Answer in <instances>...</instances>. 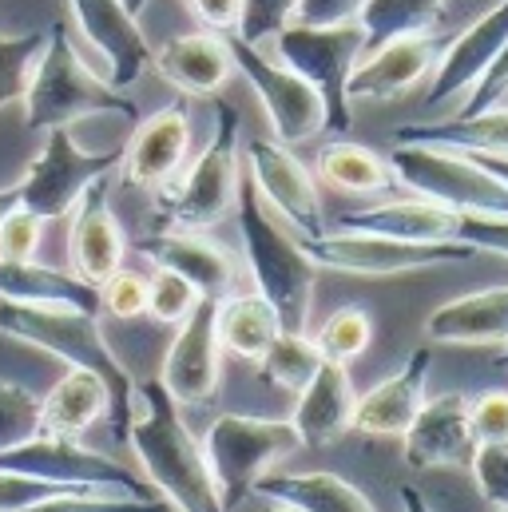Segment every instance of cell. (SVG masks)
I'll use <instances>...</instances> for the list:
<instances>
[{
	"mask_svg": "<svg viewBox=\"0 0 508 512\" xmlns=\"http://www.w3.org/2000/svg\"><path fill=\"white\" fill-rule=\"evenodd\" d=\"M124 441L135 449L147 485L163 493L171 512H227L203 457V441H195L175 397L159 385V378L135 385Z\"/></svg>",
	"mask_w": 508,
	"mask_h": 512,
	"instance_id": "cell-1",
	"label": "cell"
},
{
	"mask_svg": "<svg viewBox=\"0 0 508 512\" xmlns=\"http://www.w3.org/2000/svg\"><path fill=\"white\" fill-rule=\"evenodd\" d=\"M0 334L36 346L68 366L92 370L100 374L112 405H108V421L112 433L124 441L127 421H131V405H135V382L124 370V362L116 358V350L108 346L104 330H100V314H84V310H64V306H16V302H0Z\"/></svg>",
	"mask_w": 508,
	"mask_h": 512,
	"instance_id": "cell-2",
	"label": "cell"
},
{
	"mask_svg": "<svg viewBox=\"0 0 508 512\" xmlns=\"http://www.w3.org/2000/svg\"><path fill=\"white\" fill-rule=\"evenodd\" d=\"M235 215H239V239H243V255H247L258 294L274 306L282 330L306 334L310 306H314V286H318V266L310 262L298 239H290L266 215L251 179L239 183Z\"/></svg>",
	"mask_w": 508,
	"mask_h": 512,
	"instance_id": "cell-3",
	"label": "cell"
},
{
	"mask_svg": "<svg viewBox=\"0 0 508 512\" xmlns=\"http://www.w3.org/2000/svg\"><path fill=\"white\" fill-rule=\"evenodd\" d=\"M20 104H24V128L28 131L68 128V124H76L84 116H100V112H116V116L135 120V104L80 60L64 24H52L44 32V48L28 72V88H24Z\"/></svg>",
	"mask_w": 508,
	"mask_h": 512,
	"instance_id": "cell-4",
	"label": "cell"
},
{
	"mask_svg": "<svg viewBox=\"0 0 508 512\" xmlns=\"http://www.w3.org/2000/svg\"><path fill=\"white\" fill-rule=\"evenodd\" d=\"M385 163L393 171V183L445 211L508 215V187L465 151L429 147V143H393Z\"/></svg>",
	"mask_w": 508,
	"mask_h": 512,
	"instance_id": "cell-5",
	"label": "cell"
},
{
	"mask_svg": "<svg viewBox=\"0 0 508 512\" xmlns=\"http://www.w3.org/2000/svg\"><path fill=\"white\" fill-rule=\"evenodd\" d=\"M274 52L322 96L326 131L346 135L354 124L346 84H350V72L358 68V60L366 56L362 24L358 20H350V24H298V20H290L274 36Z\"/></svg>",
	"mask_w": 508,
	"mask_h": 512,
	"instance_id": "cell-6",
	"label": "cell"
},
{
	"mask_svg": "<svg viewBox=\"0 0 508 512\" xmlns=\"http://www.w3.org/2000/svg\"><path fill=\"white\" fill-rule=\"evenodd\" d=\"M239 183H243V171H239V112L231 104H219L211 143L199 151V159L183 171V179L159 203L163 227H179V231L215 227L223 215L235 211Z\"/></svg>",
	"mask_w": 508,
	"mask_h": 512,
	"instance_id": "cell-7",
	"label": "cell"
},
{
	"mask_svg": "<svg viewBox=\"0 0 508 512\" xmlns=\"http://www.w3.org/2000/svg\"><path fill=\"white\" fill-rule=\"evenodd\" d=\"M294 449H302L290 421L278 417H251V413H223L211 421L203 437V457L219 485L227 509L243 505L254 485Z\"/></svg>",
	"mask_w": 508,
	"mask_h": 512,
	"instance_id": "cell-8",
	"label": "cell"
},
{
	"mask_svg": "<svg viewBox=\"0 0 508 512\" xmlns=\"http://www.w3.org/2000/svg\"><path fill=\"white\" fill-rule=\"evenodd\" d=\"M120 155H124V147L120 151H84L68 128H48L44 147L28 163L24 179L16 183V199L24 211H32L44 223L64 219L96 179H104L120 167Z\"/></svg>",
	"mask_w": 508,
	"mask_h": 512,
	"instance_id": "cell-9",
	"label": "cell"
},
{
	"mask_svg": "<svg viewBox=\"0 0 508 512\" xmlns=\"http://www.w3.org/2000/svg\"><path fill=\"white\" fill-rule=\"evenodd\" d=\"M235 72H243V80L251 84V92L258 96L274 139L286 147H298L306 139H314L318 131H326V108L322 96L278 56H266L262 44H247L235 32H223Z\"/></svg>",
	"mask_w": 508,
	"mask_h": 512,
	"instance_id": "cell-10",
	"label": "cell"
},
{
	"mask_svg": "<svg viewBox=\"0 0 508 512\" xmlns=\"http://www.w3.org/2000/svg\"><path fill=\"white\" fill-rule=\"evenodd\" d=\"M298 243L318 270H338V274H358V278L417 274V270L469 262L477 255L461 243H401V239H381V235H362V231H322Z\"/></svg>",
	"mask_w": 508,
	"mask_h": 512,
	"instance_id": "cell-11",
	"label": "cell"
},
{
	"mask_svg": "<svg viewBox=\"0 0 508 512\" xmlns=\"http://www.w3.org/2000/svg\"><path fill=\"white\" fill-rule=\"evenodd\" d=\"M0 473H20V477H40V481H60V485H80V489H112L127 497H151L147 481L127 473L120 461L84 449L80 441H60V437H32L24 445L0 449Z\"/></svg>",
	"mask_w": 508,
	"mask_h": 512,
	"instance_id": "cell-12",
	"label": "cell"
},
{
	"mask_svg": "<svg viewBox=\"0 0 508 512\" xmlns=\"http://www.w3.org/2000/svg\"><path fill=\"white\" fill-rule=\"evenodd\" d=\"M243 159H247V179L254 183L258 199H266L298 231V239H314V235L326 231L314 175L302 167L298 155H290L286 143H278V139H251Z\"/></svg>",
	"mask_w": 508,
	"mask_h": 512,
	"instance_id": "cell-13",
	"label": "cell"
},
{
	"mask_svg": "<svg viewBox=\"0 0 508 512\" xmlns=\"http://www.w3.org/2000/svg\"><path fill=\"white\" fill-rule=\"evenodd\" d=\"M215 314H219V298H199V306L179 322V334L167 346L159 385L175 397V405H207L219 389L223 346H219Z\"/></svg>",
	"mask_w": 508,
	"mask_h": 512,
	"instance_id": "cell-14",
	"label": "cell"
},
{
	"mask_svg": "<svg viewBox=\"0 0 508 512\" xmlns=\"http://www.w3.org/2000/svg\"><path fill=\"white\" fill-rule=\"evenodd\" d=\"M187 151H191V116L183 104H167L147 120H139V128L131 131L120 155L124 183L143 191H167L183 171Z\"/></svg>",
	"mask_w": 508,
	"mask_h": 512,
	"instance_id": "cell-15",
	"label": "cell"
},
{
	"mask_svg": "<svg viewBox=\"0 0 508 512\" xmlns=\"http://www.w3.org/2000/svg\"><path fill=\"white\" fill-rule=\"evenodd\" d=\"M401 441H405L409 469H469V457L477 449L473 421H469V397L441 393L433 401H421Z\"/></svg>",
	"mask_w": 508,
	"mask_h": 512,
	"instance_id": "cell-16",
	"label": "cell"
},
{
	"mask_svg": "<svg viewBox=\"0 0 508 512\" xmlns=\"http://www.w3.org/2000/svg\"><path fill=\"white\" fill-rule=\"evenodd\" d=\"M72 227H68V258H72V274L84 278L88 286L108 282L127 255V235L108 203V175L96 179L76 207L68 211Z\"/></svg>",
	"mask_w": 508,
	"mask_h": 512,
	"instance_id": "cell-17",
	"label": "cell"
},
{
	"mask_svg": "<svg viewBox=\"0 0 508 512\" xmlns=\"http://www.w3.org/2000/svg\"><path fill=\"white\" fill-rule=\"evenodd\" d=\"M68 8L92 48H100V56L108 60V84L116 92H127L143 76V68H151L155 52L135 12H127L124 0H68Z\"/></svg>",
	"mask_w": 508,
	"mask_h": 512,
	"instance_id": "cell-18",
	"label": "cell"
},
{
	"mask_svg": "<svg viewBox=\"0 0 508 512\" xmlns=\"http://www.w3.org/2000/svg\"><path fill=\"white\" fill-rule=\"evenodd\" d=\"M441 48H445V36H437V32H409V36L385 40L366 60H358V68L350 72V84H346L350 104L354 100H397V96H405L413 84H421L429 76Z\"/></svg>",
	"mask_w": 508,
	"mask_h": 512,
	"instance_id": "cell-19",
	"label": "cell"
},
{
	"mask_svg": "<svg viewBox=\"0 0 508 512\" xmlns=\"http://www.w3.org/2000/svg\"><path fill=\"white\" fill-rule=\"evenodd\" d=\"M508 40V0L493 4L485 16H477L461 36H453L441 56H437V76L425 92V112L449 104L453 96L469 92L481 72L493 64V56L501 52V44Z\"/></svg>",
	"mask_w": 508,
	"mask_h": 512,
	"instance_id": "cell-20",
	"label": "cell"
},
{
	"mask_svg": "<svg viewBox=\"0 0 508 512\" xmlns=\"http://www.w3.org/2000/svg\"><path fill=\"white\" fill-rule=\"evenodd\" d=\"M151 68L183 96L211 100L227 88L235 60H231L227 36L207 28V32H183V36H171L167 44H159L151 52Z\"/></svg>",
	"mask_w": 508,
	"mask_h": 512,
	"instance_id": "cell-21",
	"label": "cell"
},
{
	"mask_svg": "<svg viewBox=\"0 0 508 512\" xmlns=\"http://www.w3.org/2000/svg\"><path fill=\"white\" fill-rule=\"evenodd\" d=\"M429 366H433V350L429 346L413 350L397 374H389L385 382H378L370 393H362L354 401L350 429L366 433V437H401L425 401Z\"/></svg>",
	"mask_w": 508,
	"mask_h": 512,
	"instance_id": "cell-22",
	"label": "cell"
},
{
	"mask_svg": "<svg viewBox=\"0 0 508 512\" xmlns=\"http://www.w3.org/2000/svg\"><path fill=\"white\" fill-rule=\"evenodd\" d=\"M135 251L151 258L163 270H175L179 278H187L203 298H227L231 282H235V262L231 255L203 239L199 231H179V227H163L159 235H147L135 243Z\"/></svg>",
	"mask_w": 508,
	"mask_h": 512,
	"instance_id": "cell-23",
	"label": "cell"
},
{
	"mask_svg": "<svg viewBox=\"0 0 508 512\" xmlns=\"http://www.w3.org/2000/svg\"><path fill=\"white\" fill-rule=\"evenodd\" d=\"M425 338L437 346H501L508 342V282L441 302L425 318Z\"/></svg>",
	"mask_w": 508,
	"mask_h": 512,
	"instance_id": "cell-24",
	"label": "cell"
},
{
	"mask_svg": "<svg viewBox=\"0 0 508 512\" xmlns=\"http://www.w3.org/2000/svg\"><path fill=\"white\" fill-rule=\"evenodd\" d=\"M457 219H461L457 211H445L421 195H409V199H389V203L346 211L334 223V231H362V235L401 239V243H453Z\"/></svg>",
	"mask_w": 508,
	"mask_h": 512,
	"instance_id": "cell-25",
	"label": "cell"
},
{
	"mask_svg": "<svg viewBox=\"0 0 508 512\" xmlns=\"http://www.w3.org/2000/svg\"><path fill=\"white\" fill-rule=\"evenodd\" d=\"M354 401H358V393H354V382H350V366L322 362L318 374L298 393V409L290 417L302 449H326V445H334L350 429Z\"/></svg>",
	"mask_w": 508,
	"mask_h": 512,
	"instance_id": "cell-26",
	"label": "cell"
},
{
	"mask_svg": "<svg viewBox=\"0 0 508 512\" xmlns=\"http://www.w3.org/2000/svg\"><path fill=\"white\" fill-rule=\"evenodd\" d=\"M112 393L100 374L68 366V374L40 397V433L60 441H80L100 417H108Z\"/></svg>",
	"mask_w": 508,
	"mask_h": 512,
	"instance_id": "cell-27",
	"label": "cell"
},
{
	"mask_svg": "<svg viewBox=\"0 0 508 512\" xmlns=\"http://www.w3.org/2000/svg\"><path fill=\"white\" fill-rule=\"evenodd\" d=\"M0 302L16 306H64L100 314V290L68 270H52L36 258L28 262H4L0 258Z\"/></svg>",
	"mask_w": 508,
	"mask_h": 512,
	"instance_id": "cell-28",
	"label": "cell"
},
{
	"mask_svg": "<svg viewBox=\"0 0 508 512\" xmlns=\"http://www.w3.org/2000/svg\"><path fill=\"white\" fill-rule=\"evenodd\" d=\"M393 143H429L465 155H508V104H493L473 116L425 120L393 131Z\"/></svg>",
	"mask_w": 508,
	"mask_h": 512,
	"instance_id": "cell-29",
	"label": "cell"
},
{
	"mask_svg": "<svg viewBox=\"0 0 508 512\" xmlns=\"http://www.w3.org/2000/svg\"><path fill=\"white\" fill-rule=\"evenodd\" d=\"M254 493L262 501H282L298 512H374L366 493L338 473H266Z\"/></svg>",
	"mask_w": 508,
	"mask_h": 512,
	"instance_id": "cell-30",
	"label": "cell"
},
{
	"mask_svg": "<svg viewBox=\"0 0 508 512\" xmlns=\"http://www.w3.org/2000/svg\"><path fill=\"white\" fill-rule=\"evenodd\" d=\"M215 330H219V346L227 354H235L243 362H258L266 354V346L282 334V322H278L274 306L254 290V294L219 298Z\"/></svg>",
	"mask_w": 508,
	"mask_h": 512,
	"instance_id": "cell-31",
	"label": "cell"
},
{
	"mask_svg": "<svg viewBox=\"0 0 508 512\" xmlns=\"http://www.w3.org/2000/svg\"><path fill=\"white\" fill-rule=\"evenodd\" d=\"M318 171L330 187L350 191V195H381L393 187V171L378 151L362 147V143H330L318 155Z\"/></svg>",
	"mask_w": 508,
	"mask_h": 512,
	"instance_id": "cell-32",
	"label": "cell"
},
{
	"mask_svg": "<svg viewBox=\"0 0 508 512\" xmlns=\"http://www.w3.org/2000/svg\"><path fill=\"white\" fill-rule=\"evenodd\" d=\"M445 0H366L358 24L366 32V52L381 48L393 36H409V32H429L437 24Z\"/></svg>",
	"mask_w": 508,
	"mask_h": 512,
	"instance_id": "cell-33",
	"label": "cell"
},
{
	"mask_svg": "<svg viewBox=\"0 0 508 512\" xmlns=\"http://www.w3.org/2000/svg\"><path fill=\"white\" fill-rule=\"evenodd\" d=\"M254 366H258L262 382H270L274 389H286V393H302V389H306V382L318 374V366H322V354H318L314 338L282 330V334H278V338L266 346V354H262Z\"/></svg>",
	"mask_w": 508,
	"mask_h": 512,
	"instance_id": "cell-34",
	"label": "cell"
},
{
	"mask_svg": "<svg viewBox=\"0 0 508 512\" xmlns=\"http://www.w3.org/2000/svg\"><path fill=\"white\" fill-rule=\"evenodd\" d=\"M370 342H374V318H370L362 306H342V310H334V314L322 322L318 338H314L322 362H338V366H350L354 358H362V354L370 350Z\"/></svg>",
	"mask_w": 508,
	"mask_h": 512,
	"instance_id": "cell-35",
	"label": "cell"
},
{
	"mask_svg": "<svg viewBox=\"0 0 508 512\" xmlns=\"http://www.w3.org/2000/svg\"><path fill=\"white\" fill-rule=\"evenodd\" d=\"M20 512H171V505H163L155 497L112 493V489H68V493H56V497Z\"/></svg>",
	"mask_w": 508,
	"mask_h": 512,
	"instance_id": "cell-36",
	"label": "cell"
},
{
	"mask_svg": "<svg viewBox=\"0 0 508 512\" xmlns=\"http://www.w3.org/2000/svg\"><path fill=\"white\" fill-rule=\"evenodd\" d=\"M40 437V397L32 389L0 378V449Z\"/></svg>",
	"mask_w": 508,
	"mask_h": 512,
	"instance_id": "cell-37",
	"label": "cell"
},
{
	"mask_svg": "<svg viewBox=\"0 0 508 512\" xmlns=\"http://www.w3.org/2000/svg\"><path fill=\"white\" fill-rule=\"evenodd\" d=\"M44 48V32H24V36H0V112L16 104L28 88V72Z\"/></svg>",
	"mask_w": 508,
	"mask_h": 512,
	"instance_id": "cell-38",
	"label": "cell"
},
{
	"mask_svg": "<svg viewBox=\"0 0 508 512\" xmlns=\"http://www.w3.org/2000/svg\"><path fill=\"white\" fill-rule=\"evenodd\" d=\"M199 290L187 282V278H179L175 270H155L151 278H147V314L155 318V322H163V326H179L195 306H199Z\"/></svg>",
	"mask_w": 508,
	"mask_h": 512,
	"instance_id": "cell-39",
	"label": "cell"
},
{
	"mask_svg": "<svg viewBox=\"0 0 508 512\" xmlns=\"http://www.w3.org/2000/svg\"><path fill=\"white\" fill-rule=\"evenodd\" d=\"M469 473L477 493L493 505V509H508V441H485L473 449L469 457Z\"/></svg>",
	"mask_w": 508,
	"mask_h": 512,
	"instance_id": "cell-40",
	"label": "cell"
},
{
	"mask_svg": "<svg viewBox=\"0 0 508 512\" xmlns=\"http://www.w3.org/2000/svg\"><path fill=\"white\" fill-rule=\"evenodd\" d=\"M294 8H298V0H243L235 36L247 44H266L294 20Z\"/></svg>",
	"mask_w": 508,
	"mask_h": 512,
	"instance_id": "cell-41",
	"label": "cell"
},
{
	"mask_svg": "<svg viewBox=\"0 0 508 512\" xmlns=\"http://www.w3.org/2000/svg\"><path fill=\"white\" fill-rule=\"evenodd\" d=\"M100 290V310L112 314V318H139L147 314V278L135 274V270H116L108 282L96 286Z\"/></svg>",
	"mask_w": 508,
	"mask_h": 512,
	"instance_id": "cell-42",
	"label": "cell"
},
{
	"mask_svg": "<svg viewBox=\"0 0 508 512\" xmlns=\"http://www.w3.org/2000/svg\"><path fill=\"white\" fill-rule=\"evenodd\" d=\"M40 231H44V219H36L32 211H24V207L16 203V207L0 219V258H4V262H28V258H36Z\"/></svg>",
	"mask_w": 508,
	"mask_h": 512,
	"instance_id": "cell-43",
	"label": "cell"
},
{
	"mask_svg": "<svg viewBox=\"0 0 508 512\" xmlns=\"http://www.w3.org/2000/svg\"><path fill=\"white\" fill-rule=\"evenodd\" d=\"M453 243L469 247V251H489V255L508 258V215H461Z\"/></svg>",
	"mask_w": 508,
	"mask_h": 512,
	"instance_id": "cell-44",
	"label": "cell"
},
{
	"mask_svg": "<svg viewBox=\"0 0 508 512\" xmlns=\"http://www.w3.org/2000/svg\"><path fill=\"white\" fill-rule=\"evenodd\" d=\"M469 421L477 445L485 441H508V389H485L469 401Z\"/></svg>",
	"mask_w": 508,
	"mask_h": 512,
	"instance_id": "cell-45",
	"label": "cell"
},
{
	"mask_svg": "<svg viewBox=\"0 0 508 512\" xmlns=\"http://www.w3.org/2000/svg\"><path fill=\"white\" fill-rule=\"evenodd\" d=\"M508 92V40L501 44V52L493 56V64L481 72V80L469 88V100H465V108L457 112V116H473V112H485V108H493V104H501Z\"/></svg>",
	"mask_w": 508,
	"mask_h": 512,
	"instance_id": "cell-46",
	"label": "cell"
},
{
	"mask_svg": "<svg viewBox=\"0 0 508 512\" xmlns=\"http://www.w3.org/2000/svg\"><path fill=\"white\" fill-rule=\"evenodd\" d=\"M366 0H298L294 20L298 24H350L358 20Z\"/></svg>",
	"mask_w": 508,
	"mask_h": 512,
	"instance_id": "cell-47",
	"label": "cell"
},
{
	"mask_svg": "<svg viewBox=\"0 0 508 512\" xmlns=\"http://www.w3.org/2000/svg\"><path fill=\"white\" fill-rule=\"evenodd\" d=\"M243 0H187V8L211 28V32H235Z\"/></svg>",
	"mask_w": 508,
	"mask_h": 512,
	"instance_id": "cell-48",
	"label": "cell"
},
{
	"mask_svg": "<svg viewBox=\"0 0 508 512\" xmlns=\"http://www.w3.org/2000/svg\"><path fill=\"white\" fill-rule=\"evenodd\" d=\"M397 497H401V512H433V505L425 501V493L413 489V485H401Z\"/></svg>",
	"mask_w": 508,
	"mask_h": 512,
	"instance_id": "cell-49",
	"label": "cell"
},
{
	"mask_svg": "<svg viewBox=\"0 0 508 512\" xmlns=\"http://www.w3.org/2000/svg\"><path fill=\"white\" fill-rule=\"evenodd\" d=\"M473 159H477L485 171H493V175L508 187V155H473Z\"/></svg>",
	"mask_w": 508,
	"mask_h": 512,
	"instance_id": "cell-50",
	"label": "cell"
},
{
	"mask_svg": "<svg viewBox=\"0 0 508 512\" xmlns=\"http://www.w3.org/2000/svg\"><path fill=\"white\" fill-rule=\"evenodd\" d=\"M16 203H20V199H16V187H0V219H4Z\"/></svg>",
	"mask_w": 508,
	"mask_h": 512,
	"instance_id": "cell-51",
	"label": "cell"
},
{
	"mask_svg": "<svg viewBox=\"0 0 508 512\" xmlns=\"http://www.w3.org/2000/svg\"><path fill=\"white\" fill-rule=\"evenodd\" d=\"M262 512H298V509H290V505H282V501H266Z\"/></svg>",
	"mask_w": 508,
	"mask_h": 512,
	"instance_id": "cell-52",
	"label": "cell"
},
{
	"mask_svg": "<svg viewBox=\"0 0 508 512\" xmlns=\"http://www.w3.org/2000/svg\"><path fill=\"white\" fill-rule=\"evenodd\" d=\"M127 4V12H135V16H139V12H143V4H147V0H124Z\"/></svg>",
	"mask_w": 508,
	"mask_h": 512,
	"instance_id": "cell-53",
	"label": "cell"
},
{
	"mask_svg": "<svg viewBox=\"0 0 508 512\" xmlns=\"http://www.w3.org/2000/svg\"><path fill=\"white\" fill-rule=\"evenodd\" d=\"M497 366H505L508 370V342H501V358H497Z\"/></svg>",
	"mask_w": 508,
	"mask_h": 512,
	"instance_id": "cell-54",
	"label": "cell"
},
{
	"mask_svg": "<svg viewBox=\"0 0 508 512\" xmlns=\"http://www.w3.org/2000/svg\"><path fill=\"white\" fill-rule=\"evenodd\" d=\"M493 512H508V509H493Z\"/></svg>",
	"mask_w": 508,
	"mask_h": 512,
	"instance_id": "cell-55",
	"label": "cell"
}]
</instances>
